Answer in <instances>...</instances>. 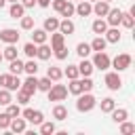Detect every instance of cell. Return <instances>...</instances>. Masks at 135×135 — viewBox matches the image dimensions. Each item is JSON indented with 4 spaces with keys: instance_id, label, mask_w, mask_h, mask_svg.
<instances>
[{
    "instance_id": "7402d4cb",
    "label": "cell",
    "mask_w": 135,
    "mask_h": 135,
    "mask_svg": "<svg viewBox=\"0 0 135 135\" xmlns=\"http://www.w3.org/2000/svg\"><path fill=\"white\" fill-rule=\"evenodd\" d=\"M57 27H59V19H57V17H46V19H44V23H42V30H44L46 34L57 32Z\"/></svg>"
},
{
    "instance_id": "5b68a950",
    "label": "cell",
    "mask_w": 135,
    "mask_h": 135,
    "mask_svg": "<svg viewBox=\"0 0 135 135\" xmlns=\"http://www.w3.org/2000/svg\"><path fill=\"white\" fill-rule=\"evenodd\" d=\"M46 95H49V101H63L68 97V86L53 82V86L46 91Z\"/></svg>"
},
{
    "instance_id": "f35d334b",
    "label": "cell",
    "mask_w": 135,
    "mask_h": 135,
    "mask_svg": "<svg viewBox=\"0 0 135 135\" xmlns=\"http://www.w3.org/2000/svg\"><path fill=\"white\" fill-rule=\"evenodd\" d=\"M6 114H8L11 118H15V116H21V105H19V103H13V101H11V103L6 105Z\"/></svg>"
},
{
    "instance_id": "ab89813d",
    "label": "cell",
    "mask_w": 135,
    "mask_h": 135,
    "mask_svg": "<svg viewBox=\"0 0 135 135\" xmlns=\"http://www.w3.org/2000/svg\"><path fill=\"white\" fill-rule=\"evenodd\" d=\"M51 86H53V80H51L49 76H44V78H38V91H44V93H46Z\"/></svg>"
},
{
    "instance_id": "ffe728a7",
    "label": "cell",
    "mask_w": 135,
    "mask_h": 135,
    "mask_svg": "<svg viewBox=\"0 0 135 135\" xmlns=\"http://www.w3.org/2000/svg\"><path fill=\"white\" fill-rule=\"evenodd\" d=\"M93 70H95V68H93V63H91L86 57L80 59V63H78V74H80V76H91Z\"/></svg>"
},
{
    "instance_id": "836d02e7",
    "label": "cell",
    "mask_w": 135,
    "mask_h": 135,
    "mask_svg": "<svg viewBox=\"0 0 135 135\" xmlns=\"http://www.w3.org/2000/svg\"><path fill=\"white\" fill-rule=\"evenodd\" d=\"M68 93H72V95H80V93H82V84H80V76H78V78H74V80H70V86H68Z\"/></svg>"
},
{
    "instance_id": "11a10c76",
    "label": "cell",
    "mask_w": 135,
    "mask_h": 135,
    "mask_svg": "<svg viewBox=\"0 0 135 135\" xmlns=\"http://www.w3.org/2000/svg\"><path fill=\"white\" fill-rule=\"evenodd\" d=\"M0 61H2V53H0Z\"/></svg>"
},
{
    "instance_id": "b9f144b4",
    "label": "cell",
    "mask_w": 135,
    "mask_h": 135,
    "mask_svg": "<svg viewBox=\"0 0 135 135\" xmlns=\"http://www.w3.org/2000/svg\"><path fill=\"white\" fill-rule=\"evenodd\" d=\"M13 101V95L8 89H0V105H8Z\"/></svg>"
},
{
    "instance_id": "d590c367",
    "label": "cell",
    "mask_w": 135,
    "mask_h": 135,
    "mask_svg": "<svg viewBox=\"0 0 135 135\" xmlns=\"http://www.w3.org/2000/svg\"><path fill=\"white\" fill-rule=\"evenodd\" d=\"M23 72L30 76V74H38V63L34 61V59H27L25 63H23Z\"/></svg>"
},
{
    "instance_id": "7a4b0ae2",
    "label": "cell",
    "mask_w": 135,
    "mask_h": 135,
    "mask_svg": "<svg viewBox=\"0 0 135 135\" xmlns=\"http://www.w3.org/2000/svg\"><path fill=\"white\" fill-rule=\"evenodd\" d=\"M131 63H133V57H131L129 53H120V55H116V57L112 59L110 68H114V72H124V70L131 68Z\"/></svg>"
},
{
    "instance_id": "9a60e30c",
    "label": "cell",
    "mask_w": 135,
    "mask_h": 135,
    "mask_svg": "<svg viewBox=\"0 0 135 135\" xmlns=\"http://www.w3.org/2000/svg\"><path fill=\"white\" fill-rule=\"evenodd\" d=\"M51 55H53V49H51L46 42H42V44H38V46H36V57H38L40 61L51 59Z\"/></svg>"
},
{
    "instance_id": "484cf974",
    "label": "cell",
    "mask_w": 135,
    "mask_h": 135,
    "mask_svg": "<svg viewBox=\"0 0 135 135\" xmlns=\"http://www.w3.org/2000/svg\"><path fill=\"white\" fill-rule=\"evenodd\" d=\"M46 76H49L53 82H59V80L63 78V70H61L59 65H51V68L46 70Z\"/></svg>"
},
{
    "instance_id": "f6af8a7d",
    "label": "cell",
    "mask_w": 135,
    "mask_h": 135,
    "mask_svg": "<svg viewBox=\"0 0 135 135\" xmlns=\"http://www.w3.org/2000/svg\"><path fill=\"white\" fill-rule=\"evenodd\" d=\"M53 55L59 59V61H63V59H68V46L63 44L61 49H57V51H53Z\"/></svg>"
},
{
    "instance_id": "d6986e66",
    "label": "cell",
    "mask_w": 135,
    "mask_h": 135,
    "mask_svg": "<svg viewBox=\"0 0 135 135\" xmlns=\"http://www.w3.org/2000/svg\"><path fill=\"white\" fill-rule=\"evenodd\" d=\"M8 15H11L13 19H21V17L25 15V6H23L21 2H11V8H8Z\"/></svg>"
},
{
    "instance_id": "8992f818",
    "label": "cell",
    "mask_w": 135,
    "mask_h": 135,
    "mask_svg": "<svg viewBox=\"0 0 135 135\" xmlns=\"http://www.w3.org/2000/svg\"><path fill=\"white\" fill-rule=\"evenodd\" d=\"M19 32L17 30H13V27H4V30H0V42H4V44H17L19 42Z\"/></svg>"
},
{
    "instance_id": "3957f363",
    "label": "cell",
    "mask_w": 135,
    "mask_h": 135,
    "mask_svg": "<svg viewBox=\"0 0 135 135\" xmlns=\"http://www.w3.org/2000/svg\"><path fill=\"white\" fill-rule=\"evenodd\" d=\"M0 86L2 89H8L11 93L13 91H17L19 86H21V80H19V76H15V74H0Z\"/></svg>"
},
{
    "instance_id": "2e32d148",
    "label": "cell",
    "mask_w": 135,
    "mask_h": 135,
    "mask_svg": "<svg viewBox=\"0 0 135 135\" xmlns=\"http://www.w3.org/2000/svg\"><path fill=\"white\" fill-rule=\"evenodd\" d=\"M108 11H110V2H105V0H97V2H93V15H97V17H105Z\"/></svg>"
},
{
    "instance_id": "d6a6232c",
    "label": "cell",
    "mask_w": 135,
    "mask_h": 135,
    "mask_svg": "<svg viewBox=\"0 0 135 135\" xmlns=\"http://www.w3.org/2000/svg\"><path fill=\"white\" fill-rule=\"evenodd\" d=\"M76 53H78V57H80V59L89 57V55H91V44H89V42H78Z\"/></svg>"
},
{
    "instance_id": "52a82bcc",
    "label": "cell",
    "mask_w": 135,
    "mask_h": 135,
    "mask_svg": "<svg viewBox=\"0 0 135 135\" xmlns=\"http://www.w3.org/2000/svg\"><path fill=\"white\" fill-rule=\"evenodd\" d=\"M103 82H105V86H108L110 91H118V89L122 86L120 72H108V74H105V78H103Z\"/></svg>"
},
{
    "instance_id": "4dcf8cb0",
    "label": "cell",
    "mask_w": 135,
    "mask_h": 135,
    "mask_svg": "<svg viewBox=\"0 0 135 135\" xmlns=\"http://www.w3.org/2000/svg\"><path fill=\"white\" fill-rule=\"evenodd\" d=\"M0 51H2V59H8V61H11V59H15V57H17V53H19L15 44H6V46H4V49H0Z\"/></svg>"
},
{
    "instance_id": "7dc6e473",
    "label": "cell",
    "mask_w": 135,
    "mask_h": 135,
    "mask_svg": "<svg viewBox=\"0 0 135 135\" xmlns=\"http://www.w3.org/2000/svg\"><path fill=\"white\" fill-rule=\"evenodd\" d=\"M65 2H68V0H51V6H53V11H57V13H59V11L63 8V4H65Z\"/></svg>"
},
{
    "instance_id": "9c48e42d",
    "label": "cell",
    "mask_w": 135,
    "mask_h": 135,
    "mask_svg": "<svg viewBox=\"0 0 135 135\" xmlns=\"http://www.w3.org/2000/svg\"><path fill=\"white\" fill-rule=\"evenodd\" d=\"M103 19H105V23H108L110 27H118V25H120V19H122V11L110 6V11H108V15H105Z\"/></svg>"
},
{
    "instance_id": "44dd1931",
    "label": "cell",
    "mask_w": 135,
    "mask_h": 135,
    "mask_svg": "<svg viewBox=\"0 0 135 135\" xmlns=\"http://www.w3.org/2000/svg\"><path fill=\"white\" fill-rule=\"evenodd\" d=\"M110 114H112V120H114L116 124L129 118V110H127V108H114V110H112Z\"/></svg>"
},
{
    "instance_id": "5bb4252c",
    "label": "cell",
    "mask_w": 135,
    "mask_h": 135,
    "mask_svg": "<svg viewBox=\"0 0 135 135\" xmlns=\"http://www.w3.org/2000/svg\"><path fill=\"white\" fill-rule=\"evenodd\" d=\"M63 36H72L74 32H76V25H74V21L72 19H59V27H57Z\"/></svg>"
},
{
    "instance_id": "ac0fdd59",
    "label": "cell",
    "mask_w": 135,
    "mask_h": 135,
    "mask_svg": "<svg viewBox=\"0 0 135 135\" xmlns=\"http://www.w3.org/2000/svg\"><path fill=\"white\" fill-rule=\"evenodd\" d=\"M65 44V36L57 30V32H51V49L53 51H57V49H61Z\"/></svg>"
},
{
    "instance_id": "f907efd6",
    "label": "cell",
    "mask_w": 135,
    "mask_h": 135,
    "mask_svg": "<svg viewBox=\"0 0 135 135\" xmlns=\"http://www.w3.org/2000/svg\"><path fill=\"white\" fill-rule=\"evenodd\" d=\"M4 4H6V0H0V8H2V6H4Z\"/></svg>"
},
{
    "instance_id": "1f68e13d",
    "label": "cell",
    "mask_w": 135,
    "mask_h": 135,
    "mask_svg": "<svg viewBox=\"0 0 135 135\" xmlns=\"http://www.w3.org/2000/svg\"><path fill=\"white\" fill-rule=\"evenodd\" d=\"M120 25H124L127 30H131L135 25V15L129 11V13H122V19H120Z\"/></svg>"
},
{
    "instance_id": "f1b7e54d",
    "label": "cell",
    "mask_w": 135,
    "mask_h": 135,
    "mask_svg": "<svg viewBox=\"0 0 135 135\" xmlns=\"http://www.w3.org/2000/svg\"><path fill=\"white\" fill-rule=\"evenodd\" d=\"M99 108H101V112H103V114H110V112L116 108V101H114L112 97H103V99L99 101Z\"/></svg>"
},
{
    "instance_id": "603a6c76",
    "label": "cell",
    "mask_w": 135,
    "mask_h": 135,
    "mask_svg": "<svg viewBox=\"0 0 135 135\" xmlns=\"http://www.w3.org/2000/svg\"><path fill=\"white\" fill-rule=\"evenodd\" d=\"M53 118L55 120H65L68 118V108L63 103H55L53 105Z\"/></svg>"
},
{
    "instance_id": "4316f807",
    "label": "cell",
    "mask_w": 135,
    "mask_h": 135,
    "mask_svg": "<svg viewBox=\"0 0 135 135\" xmlns=\"http://www.w3.org/2000/svg\"><path fill=\"white\" fill-rule=\"evenodd\" d=\"M38 127H40V133H42V135H53V133H57V127H55L53 120H42Z\"/></svg>"
},
{
    "instance_id": "bcb514c9",
    "label": "cell",
    "mask_w": 135,
    "mask_h": 135,
    "mask_svg": "<svg viewBox=\"0 0 135 135\" xmlns=\"http://www.w3.org/2000/svg\"><path fill=\"white\" fill-rule=\"evenodd\" d=\"M8 124H11V116H8L6 112H2V114H0V129H2V131H6V129H8Z\"/></svg>"
},
{
    "instance_id": "7bdbcfd3",
    "label": "cell",
    "mask_w": 135,
    "mask_h": 135,
    "mask_svg": "<svg viewBox=\"0 0 135 135\" xmlns=\"http://www.w3.org/2000/svg\"><path fill=\"white\" fill-rule=\"evenodd\" d=\"M80 84H82V93L93 91V86H95V82L91 80V76H82V78H80Z\"/></svg>"
},
{
    "instance_id": "db71d44e",
    "label": "cell",
    "mask_w": 135,
    "mask_h": 135,
    "mask_svg": "<svg viewBox=\"0 0 135 135\" xmlns=\"http://www.w3.org/2000/svg\"><path fill=\"white\" fill-rule=\"evenodd\" d=\"M70 2H80V0H70Z\"/></svg>"
},
{
    "instance_id": "d4e9b609",
    "label": "cell",
    "mask_w": 135,
    "mask_h": 135,
    "mask_svg": "<svg viewBox=\"0 0 135 135\" xmlns=\"http://www.w3.org/2000/svg\"><path fill=\"white\" fill-rule=\"evenodd\" d=\"M8 72H11V74H15V76H19V74L23 72V61H21L19 57L11 59V61H8Z\"/></svg>"
},
{
    "instance_id": "f546056e",
    "label": "cell",
    "mask_w": 135,
    "mask_h": 135,
    "mask_svg": "<svg viewBox=\"0 0 135 135\" xmlns=\"http://www.w3.org/2000/svg\"><path fill=\"white\" fill-rule=\"evenodd\" d=\"M89 44H91V51H105V46H108L103 36H95L93 42H89Z\"/></svg>"
},
{
    "instance_id": "e575fe53",
    "label": "cell",
    "mask_w": 135,
    "mask_h": 135,
    "mask_svg": "<svg viewBox=\"0 0 135 135\" xmlns=\"http://www.w3.org/2000/svg\"><path fill=\"white\" fill-rule=\"evenodd\" d=\"M36 46H38V44H34L32 40L25 42V44H23V55H25L27 59H34V57H36Z\"/></svg>"
},
{
    "instance_id": "816d5d0a",
    "label": "cell",
    "mask_w": 135,
    "mask_h": 135,
    "mask_svg": "<svg viewBox=\"0 0 135 135\" xmlns=\"http://www.w3.org/2000/svg\"><path fill=\"white\" fill-rule=\"evenodd\" d=\"M6 2H19V0H6Z\"/></svg>"
},
{
    "instance_id": "9f6ffc18",
    "label": "cell",
    "mask_w": 135,
    "mask_h": 135,
    "mask_svg": "<svg viewBox=\"0 0 135 135\" xmlns=\"http://www.w3.org/2000/svg\"><path fill=\"white\" fill-rule=\"evenodd\" d=\"M105 2H114V0H105Z\"/></svg>"
},
{
    "instance_id": "ba28073f",
    "label": "cell",
    "mask_w": 135,
    "mask_h": 135,
    "mask_svg": "<svg viewBox=\"0 0 135 135\" xmlns=\"http://www.w3.org/2000/svg\"><path fill=\"white\" fill-rule=\"evenodd\" d=\"M21 116H23L27 122H32V124H40V122L44 120V114H42L40 110H32V108L21 110Z\"/></svg>"
},
{
    "instance_id": "ee69618b",
    "label": "cell",
    "mask_w": 135,
    "mask_h": 135,
    "mask_svg": "<svg viewBox=\"0 0 135 135\" xmlns=\"http://www.w3.org/2000/svg\"><path fill=\"white\" fill-rule=\"evenodd\" d=\"M19 25H21V30H32L34 27V17H21L19 19Z\"/></svg>"
},
{
    "instance_id": "60d3db41",
    "label": "cell",
    "mask_w": 135,
    "mask_h": 135,
    "mask_svg": "<svg viewBox=\"0 0 135 135\" xmlns=\"http://www.w3.org/2000/svg\"><path fill=\"white\" fill-rule=\"evenodd\" d=\"M30 99H32V95H27L25 91L17 89V103H19V105H27V103H30Z\"/></svg>"
},
{
    "instance_id": "30bf717a",
    "label": "cell",
    "mask_w": 135,
    "mask_h": 135,
    "mask_svg": "<svg viewBox=\"0 0 135 135\" xmlns=\"http://www.w3.org/2000/svg\"><path fill=\"white\" fill-rule=\"evenodd\" d=\"M21 91H25L27 95H34L36 91H38V78H36V74H30L23 82H21V86H19Z\"/></svg>"
},
{
    "instance_id": "cb8c5ba5",
    "label": "cell",
    "mask_w": 135,
    "mask_h": 135,
    "mask_svg": "<svg viewBox=\"0 0 135 135\" xmlns=\"http://www.w3.org/2000/svg\"><path fill=\"white\" fill-rule=\"evenodd\" d=\"M46 38H49V34H46L44 30L32 27V42H34V44H42V42H46Z\"/></svg>"
},
{
    "instance_id": "277c9868",
    "label": "cell",
    "mask_w": 135,
    "mask_h": 135,
    "mask_svg": "<svg viewBox=\"0 0 135 135\" xmlns=\"http://www.w3.org/2000/svg\"><path fill=\"white\" fill-rule=\"evenodd\" d=\"M93 68L95 70H108L110 68V63H112V59H110V55L105 53V51H95V55H93Z\"/></svg>"
},
{
    "instance_id": "8d00e7d4",
    "label": "cell",
    "mask_w": 135,
    "mask_h": 135,
    "mask_svg": "<svg viewBox=\"0 0 135 135\" xmlns=\"http://www.w3.org/2000/svg\"><path fill=\"white\" fill-rule=\"evenodd\" d=\"M118 124H120V133H122V135H131V133H135V122L122 120V122H118Z\"/></svg>"
},
{
    "instance_id": "4fadbf2b",
    "label": "cell",
    "mask_w": 135,
    "mask_h": 135,
    "mask_svg": "<svg viewBox=\"0 0 135 135\" xmlns=\"http://www.w3.org/2000/svg\"><path fill=\"white\" fill-rule=\"evenodd\" d=\"M76 15H78V17H89V15H93V4H91L89 0H80V2L76 4Z\"/></svg>"
},
{
    "instance_id": "74e56055",
    "label": "cell",
    "mask_w": 135,
    "mask_h": 135,
    "mask_svg": "<svg viewBox=\"0 0 135 135\" xmlns=\"http://www.w3.org/2000/svg\"><path fill=\"white\" fill-rule=\"evenodd\" d=\"M63 76L68 78V80H74V78H78L80 74H78V65H68L65 70H63Z\"/></svg>"
},
{
    "instance_id": "8fae6325",
    "label": "cell",
    "mask_w": 135,
    "mask_h": 135,
    "mask_svg": "<svg viewBox=\"0 0 135 135\" xmlns=\"http://www.w3.org/2000/svg\"><path fill=\"white\" fill-rule=\"evenodd\" d=\"M8 129H11L13 133H25V129H27V120H25L23 116H15V118H11Z\"/></svg>"
},
{
    "instance_id": "f5cc1de1",
    "label": "cell",
    "mask_w": 135,
    "mask_h": 135,
    "mask_svg": "<svg viewBox=\"0 0 135 135\" xmlns=\"http://www.w3.org/2000/svg\"><path fill=\"white\" fill-rule=\"evenodd\" d=\"M89 2H91V4H93V2H97V0H89Z\"/></svg>"
},
{
    "instance_id": "681fc988",
    "label": "cell",
    "mask_w": 135,
    "mask_h": 135,
    "mask_svg": "<svg viewBox=\"0 0 135 135\" xmlns=\"http://www.w3.org/2000/svg\"><path fill=\"white\" fill-rule=\"evenodd\" d=\"M36 4L42 6V8H46V6H51V0H36Z\"/></svg>"
},
{
    "instance_id": "e0dca14e",
    "label": "cell",
    "mask_w": 135,
    "mask_h": 135,
    "mask_svg": "<svg viewBox=\"0 0 135 135\" xmlns=\"http://www.w3.org/2000/svg\"><path fill=\"white\" fill-rule=\"evenodd\" d=\"M91 30H93V34H97V36H103V34H105V30H108V23H105V19H103V17H97V19L91 23Z\"/></svg>"
},
{
    "instance_id": "6da1fadb",
    "label": "cell",
    "mask_w": 135,
    "mask_h": 135,
    "mask_svg": "<svg viewBox=\"0 0 135 135\" xmlns=\"http://www.w3.org/2000/svg\"><path fill=\"white\" fill-rule=\"evenodd\" d=\"M78 97V101H76V110L78 112H91L95 105H97V99L91 95V91H86V93H80V95H76Z\"/></svg>"
},
{
    "instance_id": "7c38bea8",
    "label": "cell",
    "mask_w": 135,
    "mask_h": 135,
    "mask_svg": "<svg viewBox=\"0 0 135 135\" xmlns=\"http://www.w3.org/2000/svg\"><path fill=\"white\" fill-rule=\"evenodd\" d=\"M103 38H105V42H108V44H116V42H120L122 34H120V30H118V27H110V25H108V30H105Z\"/></svg>"
},
{
    "instance_id": "83f0119b",
    "label": "cell",
    "mask_w": 135,
    "mask_h": 135,
    "mask_svg": "<svg viewBox=\"0 0 135 135\" xmlns=\"http://www.w3.org/2000/svg\"><path fill=\"white\" fill-rule=\"evenodd\" d=\"M59 15H61V17H63V19H70V17H72V15H76V4H74V2H70V0H68V2H65V4H63V8H61V11H59Z\"/></svg>"
},
{
    "instance_id": "c3c4849f",
    "label": "cell",
    "mask_w": 135,
    "mask_h": 135,
    "mask_svg": "<svg viewBox=\"0 0 135 135\" xmlns=\"http://www.w3.org/2000/svg\"><path fill=\"white\" fill-rule=\"evenodd\" d=\"M25 8H32V6H36V0H19Z\"/></svg>"
}]
</instances>
